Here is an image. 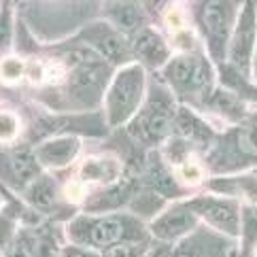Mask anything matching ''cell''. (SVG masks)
<instances>
[{
  "instance_id": "9c48e42d",
  "label": "cell",
  "mask_w": 257,
  "mask_h": 257,
  "mask_svg": "<svg viewBox=\"0 0 257 257\" xmlns=\"http://www.w3.org/2000/svg\"><path fill=\"white\" fill-rule=\"evenodd\" d=\"M0 174L3 179L15 183L17 187H24L30 179L36 177V162L28 151L17 149L5 155L3 164H0Z\"/></svg>"
},
{
  "instance_id": "ba28073f",
  "label": "cell",
  "mask_w": 257,
  "mask_h": 257,
  "mask_svg": "<svg viewBox=\"0 0 257 257\" xmlns=\"http://www.w3.org/2000/svg\"><path fill=\"white\" fill-rule=\"evenodd\" d=\"M194 225H196L194 210L189 206H177L170 208L166 215H162L153 223V234L164 238V240H172V238H179L185 232H189Z\"/></svg>"
},
{
  "instance_id": "7c38bea8",
  "label": "cell",
  "mask_w": 257,
  "mask_h": 257,
  "mask_svg": "<svg viewBox=\"0 0 257 257\" xmlns=\"http://www.w3.org/2000/svg\"><path fill=\"white\" fill-rule=\"evenodd\" d=\"M134 53L139 56V60L149 64V66H160V64H164L168 58L166 45H164V41L151 30H143V32L136 34Z\"/></svg>"
},
{
  "instance_id": "2e32d148",
  "label": "cell",
  "mask_w": 257,
  "mask_h": 257,
  "mask_svg": "<svg viewBox=\"0 0 257 257\" xmlns=\"http://www.w3.org/2000/svg\"><path fill=\"white\" fill-rule=\"evenodd\" d=\"M111 17L119 28H123V30H136L143 20L136 5H113Z\"/></svg>"
},
{
  "instance_id": "6da1fadb",
  "label": "cell",
  "mask_w": 257,
  "mask_h": 257,
  "mask_svg": "<svg viewBox=\"0 0 257 257\" xmlns=\"http://www.w3.org/2000/svg\"><path fill=\"white\" fill-rule=\"evenodd\" d=\"M70 236L81 244L91 246H106L111 249L115 242L123 240V238H139L143 232H139L134 221L127 217H102V219H87L79 217L75 223L70 225Z\"/></svg>"
},
{
  "instance_id": "3957f363",
  "label": "cell",
  "mask_w": 257,
  "mask_h": 257,
  "mask_svg": "<svg viewBox=\"0 0 257 257\" xmlns=\"http://www.w3.org/2000/svg\"><path fill=\"white\" fill-rule=\"evenodd\" d=\"M172 119H174V106L170 102V98L162 89H158V91H153L149 104L134 119L130 130L139 141H145L147 145H151V143L162 141L170 132Z\"/></svg>"
},
{
  "instance_id": "277c9868",
  "label": "cell",
  "mask_w": 257,
  "mask_h": 257,
  "mask_svg": "<svg viewBox=\"0 0 257 257\" xmlns=\"http://www.w3.org/2000/svg\"><path fill=\"white\" fill-rule=\"evenodd\" d=\"M166 79L172 83V87H177L179 94L200 96L210 89L213 72L204 58L181 56L166 66Z\"/></svg>"
},
{
  "instance_id": "ffe728a7",
  "label": "cell",
  "mask_w": 257,
  "mask_h": 257,
  "mask_svg": "<svg viewBox=\"0 0 257 257\" xmlns=\"http://www.w3.org/2000/svg\"><path fill=\"white\" fill-rule=\"evenodd\" d=\"M244 227H242V232H244V246H246V251L251 249V246L255 244L257 240V210L255 208H249V210H244Z\"/></svg>"
},
{
  "instance_id": "4316f807",
  "label": "cell",
  "mask_w": 257,
  "mask_h": 257,
  "mask_svg": "<svg viewBox=\"0 0 257 257\" xmlns=\"http://www.w3.org/2000/svg\"><path fill=\"white\" fill-rule=\"evenodd\" d=\"M177 257H191L189 253H181V255H177Z\"/></svg>"
},
{
  "instance_id": "603a6c76",
  "label": "cell",
  "mask_w": 257,
  "mask_h": 257,
  "mask_svg": "<svg viewBox=\"0 0 257 257\" xmlns=\"http://www.w3.org/2000/svg\"><path fill=\"white\" fill-rule=\"evenodd\" d=\"M17 132V121H15V117L13 115H9V113H0V139H13Z\"/></svg>"
},
{
  "instance_id": "cb8c5ba5",
  "label": "cell",
  "mask_w": 257,
  "mask_h": 257,
  "mask_svg": "<svg viewBox=\"0 0 257 257\" xmlns=\"http://www.w3.org/2000/svg\"><path fill=\"white\" fill-rule=\"evenodd\" d=\"M22 70H24V66H22V62H17V60H7L5 64H3V75H7V77H20L22 75Z\"/></svg>"
},
{
  "instance_id": "8992f818",
  "label": "cell",
  "mask_w": 257,
  "mask_h": 257,
  "mask_svg": "<svg viewBox=\"0 0 257 257\" xmlns=\"http://www.w3.org/2000/svg\"><path fill=\"white\" fill-rule=\"evenodd\" d=\"M255 30H257L255 28V9L251 5H246L242 9L240 20H238L232 51H229V58H232L234 66H238L242 72H246V66H249V58H251L253 43H255Z\"/></svg>"
},
{
  "instance_id": "4fadbf2b",
  "label": "cell",
  "mask_w": 257,
  "mask_h": 257,
  "mask_svg": "<svg viewBox=\"0 0 257 257\" xmlns=\"http://www.w3.org/2000/svg\"><path fill=\"white\" fill-rule=\"evenodd\" d=\"M177 127H179V132L183 136H187V139H191V141L198 143V145H204L210 139V130L202 121H198V119L191 115L189 111H181L179 113Z\"/></svg>"
},
{
  "instance_id": "8fae6325",
  "label": "cell",
  "mask_w": 257,
  "mask_h": 257,
  "mask_svg": "<svg viewBox=\"0 0 257 257\" xmlns=\"http://www.w3.org/2000/svg\"><path fill=\"white\" fill-rule=\"evenodd\" d=\"M77 151H79V143L75 139H58V141L45 143L43 147H39L36 160L47 164V166L62 168V166H66L68 162H72Z\"/></svg>"
},
{
  "instance_id": "52a82bcc",
  "label": "cell",
  "mask_w": 257,
  "mask_h": 257,
  "mask_svg": "<svg viewBox=\"0 0 257 257\" xmlns=\"http://www.w3.org/2000/svg\"><path fill=\"white\" fill-rule=\"evenodd\" d=\"M191 210L204 215L215 227L223 229L227 234H238V210L234 202L215 200V198H200L189 204Z\"/></svg>"
},
{
  "instance_id": "9a60e30c",
  "label": "cell",
  "mask_w": 257,
  "mask_h": 257,
  "mask_svg": "<svg viewBox=\"0 0 257 257\" xmlns=\"http://www.w3.org/2000/svg\"><path fill=\"white\" fill-rule=\"evenodd\" d=\"M236 149L244 158H257V117L244 123L234 136Z\"/></svg>"
},
{
  "instance_id": "e0dca14e",
  "label": "cell",
  "mask_w": 257,
  "mask_h": 257,
  "mask_svg": "<svg viewBox=\"0 0 257 257\" xmlns=\"http://www.w3.org/2000/svg\"><path fill=\"white\" fill-rule=\"evenodd\" d=\"M28 198L34 206L39 208H47L53 204V200H56V187H53V183L49 179H36L34 185L28 189Z\"/></svg>"
},
{
  "instance_id": "5bb4252c",
  "label": "cell",
  "mask_w": 257,
  "mask_h": 257,
  "mask_svg": "<svg viewBox=\"0 0 257 257\" xmlns=\"http://www.w3.org/2000/svg\"><path fill=\"white\" fill-rule=\"evenodd\" d=\"M160 160V158H158ZM153 158L151 162V168H149V183L153 189H158V194H164V196H179V187L177 183H174V179L168 174V170L162 166V162H158Z\"/></svg>"
},
{
  "instance_id": "7402d4cb",
  "label": "cell",
  "mask_w": 257,
  "mask_h": 257,
  "mask_svg": "<svg viewBox=\"0 0 257 257\" xmlns=\"http://www.w3.org/2000/svg\"><path fill=\"white\" fill-rule=\"evenodd\" d=\"M9 5L0 13V51L9 47V39H11V17H9Z\"/></svg>"
},
{
  "instance_id": "7a4b0ae2",
  "label": "cell",
  "mask_w": 257,
  "mask_h": 257,
  "mask_svg": "<svg viewBox=\"0 0 257 257\" xmlns=\"http://www.w3.org/2000/svg\"><path fill=\"white\" fill-rule=\"evenodd\" d=\"M143 68L141 66H127L115 77L106 98V111L108 123L117 125L130 117L143 98Z\"/></svg>"
},
{
  "instance_id": "ac0fdd59",
  "label": "cell",
  "mask_w": 257,
  "mask_h": 257,
  "mask_svg": "<svg viewBox=\"0 0 257 257\" xmlns=\"http://www.w3.org/2000/svg\"><path fill=\"white\" fill-rule=\"evenodd\" d=\"M117 174V164L115 162H106V160H96V162H87L83 166V177L91 181H104V179H113Z\"/></svg>"
},
{
  "instance_id": "44dd1931",
  "label": "cell",
  "mask_w": 257,
  "mask_h": 257,
  "mask_svg": "<svg viewBox=\"0 0 257 257\" xmlns=\"http://www.w3.org/2000/svg\"><path fill=\"white\" fill-rule=\"evenodd\" d=\"M162 204V198H158V194H141L139 202H134L132 208L136 213H143V215H151L160 208Z\"/></svg>"
},
{
  "instance_id": "d6986e66",
  "label": "cell",
  "mask_w": 257,
  "mask_h": 257,
  "mask_svg": "<svg viewBox=\"0 0 257 257\" xmlns=\"http://www.w3.org/2000/svg\"><path fill=\"white\" fill-rule=\"evenodd\" d=\"M147 244H136V242H127V244H115L111 249H106L104 257H145Z\"/></svg>"
},
{
  "instance_id": "83f0119b",
  "label": "cell",
  "mask_w": 257,
  "mask_h": 257,
  "mask_svg": "<svg viewBox=\"0 0 257 257\" xmlns=\"http://www.w3.org/2000/svg\"><path fill=\"white\" fill-rule=\"evenodd\" d=\"M255 72H257V60H255Z\"/></svg>"
},
{
  "instance_id": "484cf974",
  "label": "cell",
  "mask_w": 257,
  "mask_h": 257,
  "mask_svg": "<svg viewBox=\"0 0 257 257\" xmlns=\"http://www.w3.org/2000/svg\"><path fill=\"white\" fill-rule=\"evenodd\" d=\"M183 177H185L187 181H198L200 179V170L196 166H191V164H187V166H183Z\"/></svg>"
},
{
  "instance_id": "d4e9b609",
  "label": "cell",
  "mask_w": 257,
  "mask_h": 257,
  "mask_svg": "<svg viewBox=\"0 0 257 257\" xmlns=\"http://www.w3.org/2000/svg\"><path fill=\"white\" fill-rule=\"evenodd\" d=\"M62 255H64V257H98L94 251L81 249V246H68V249H64Z\"/></svg>"
},
{
  "instance_id": "5b68a950",
  "label": "cell",
  "mask_w": 257,
  "mask_h": 257,
  "mask_svg": "<svg viewBox=\"0 0 257 257\" xmlns=\"http://www.w3.org/2000/svg\"><path fill=\"white\" fill-rule=\"evenodd\" d=\"M232 13H234V5L229 3H208L200 11L202 30H204L206 45L215 60H223Z\"/></svg>"
},
{
  "instance_id": "30bf717a",
  "label": "cell",
  "mask_w": 257,
  "mask_h": 257,
  "mask_svg": "<svg viewBox=\"0 0 257 257\" xmlns=\"http://www.w3.org/2000/svg\"><path fill=\"white\" fill-rule=\"evenodd\" d=\"M85 39H87V43L94 45L104 58L113 60V62H123L127 56V49L121 41V36L104 24H96L94 28H89L85 32Z\"/></svg>"
}]
</instances>
